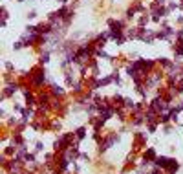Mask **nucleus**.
Listing matches in <instances>:
<instances>
[{"label":"nucleus","mask_w":183,"mask_h":174,"mask_svg":"<svg viewBox=\"0 0 183 174\" xmlns=\"http://www.w3.org/2000/svg\"><path fill=\"white\" fill-rule=\"evenodd\" d=\"M132 139H134V141H132V150L139 152V150H145V148H147V134H145V132L137 130V132H134Z\"/></svg>","instance_id":"f257e3e1"},{"label":"nucleus","mask_w":183,"mask_h":174,"mask_svg":"<svg viewBox=\"0 0 183 174\" xmlns=\"http://www.w3.org/2000/svg\"><path fill=\"white\" fill-rule=\"evenodd\" d=\"M73 134H75V139L81 143V141H82V139L88 136V126H86V125H81V126H77V128L73 130Z\"/></svg>","instance_id":"f03ea898"},{"label":"nucleus","mask_w":183,"mask_h":174,"mask_svg":"<svg viewBox=\"0 0 183 174\" xmlns=\"http://www.w3.org/2000/svg\"><path fill=\"white\" fill-rule=\"evenodd\" d=\"M33 152H37V154L44 152V141H37V143H35V150H33Z\"/></svg>","instance_id":"7ed1b4c3"}]
</instances>
